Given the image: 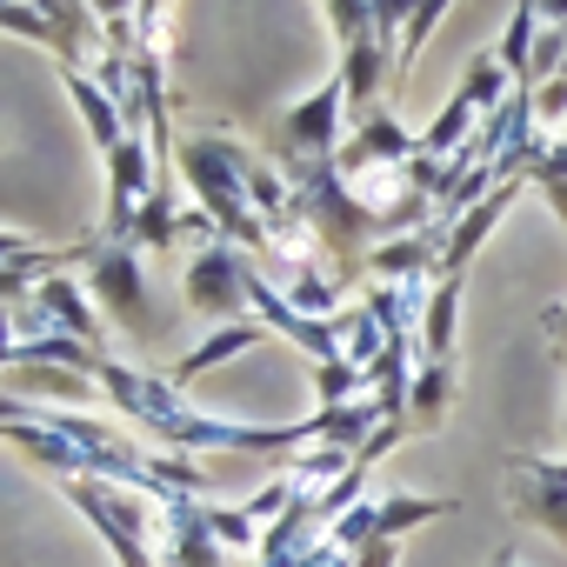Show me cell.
Here are the masks:
<instances>
[{
  "mask_svg": "<svg viewBox=\"0 0 567 567\" xmlns=\"http://www.w3.org/2000/svg\"><path fill=\"white\" fill-rule=\"evenodd\" d=\"M174 181L194 194V207L214 220V240H227V247H274V234H267V220L254 214V200H247V147L240 141H227V134H187L181 147H174Z\"/></svg>",
  "mask_w": 567,
  "mask_h": 567,
  "instance_id": "cell-1",
  "label": "cell"
},
{
  "mask_svg": "<svg viewBox=\"0 0 567 567\" xmlns=\"http://www.w3.org/2000/svg\"><path fill=\"white\" fill-rule=\"evenodd\" d=\"M68 501L87 514V527L114 547L121 567H147L154 560V527H161V501L154 494H134V487H114V481H61Z\"/></svg>",
  "mask_w": 567,
  "mask_h": 567,
  "instance_id": "cell-2",
  "label": "cell"
},
{
  "mask_svg": "<svg viewBox=\"0 0 567 567\" xmlns=\"http://www.w3.org/2000/svg\"><path fill=\"white\" fill-rule=\"evenodd\" d=\"M81 267H87V295L101 301V315L114 328H127L134 341H147L154 315H147V274H141V254L121 247V240H81Z\"/></svg>",
  "mask_w": 567,
  "mask_h": 567,
  "instance_id": "cell-3",
  "label": "cell"
},
{
  "mask_svg": "<svg viewBox=\"0 0 567 567\" xmlns=\"http://www.w3.org/2000/svg\"><path fill=\"white\" fill-rule=\"evenodd\" d=\"M247 274H254V254H240V247H227V240H207V247L187 260V274H181L187 308H194V315H214L220 328H227V321H247V315H240V308H247Z\"/></svg>",
  "mask_w": 567,
  "mask_h": 567,
  "instance_id": "cell-4",
  "label": "cell"
},
{
  "mask_svg": "<svg viewBox=\"0 0 567 567\" xmlns=\"http://www.w3.org/2000/svg\"><path fill=\"white\" fill-rule=\"evenodd\" d=\"M341 114H348V87L334 74V81H321L308 101H295L288 114L274 121L280 161H334L341 154Z\"/></svg>",
  "mask_w": 567,
  "mask_h": 567,
  "instance_id": "cell-5",
  "label": "cell"
},
{
  "mask_svg": "<svg viewBox=\"0 0 567 567\" xmlns=\"http://www.w3.org/2000/svg\"><path fill=\"white\" fill-rule=\"evenodd\" d=\"M154 187H161L154 141H147V134H127V141L107 154V234H101V240L134 247V220H141V207H147Z\"/></svg>",
  "mask_w": 567,
  "mask_h": 567,
  "instance_id": "cell-6",
  "label": "cell"
},
{
  "mask_svg": "<svg viewBox=\"0 0 567 567\" xmlns=\"http://www.w3.org/2000/svg\"><path fill=\"white\" fill-rule=\"evenodd\" d=\"M14 328H28V334H74V341L101 348V315H94V295L81 288L74 274H48L41 288H34V301L14 315Z\"/></svg>",
  "mask_w": 567,
  "mask_h": 567,
  "instance_id": "cell-7",
  "label": "cell"
},
{
  "mask_svg": "<svg viewBox=\"0 0 567 567\" xmlns=\"http://www.w3.org/2000/svg\"><path fill=\"white\" fill-rule=\"evenodd\" d=\"M507 507L534 527H547L560 547H567V487L554 481V467L540 454H514L507 461Z\"/></svg>",
  "mask_w": 567,
  "mask_h": 567,
  "instance_id": "cell-8",
  "label": "cell"
},
{
  "mask_svg": "<svg viewBox=\"0 0 567 567\" xmlns=\"http://www.w3.org/2000/svg\"><path fill=\"white\" fill-rule=\"evenodd\" d=\"M421 154V141H408V127L381 107V114H368V121H354V134L341 141V154H334V167H341V181H354V174H381V167H408Z\"/></svg>",
  "mask_w": 567,
  "mask_h": 567,
  "instance_id": "cell-9",
  "label": "cell"
},
{
  "mask_svg": "<svg viewBox=\"0 0 567 567\" xmlns=\"http://www.w3.org/2000/svg\"><path fill=\"white\" fill-rule=\"evenodd\" d=\"M161 534H167V560L174 567H227V547L214 540L200 494H167L161 501Z\"/></svg>",
  "mask_w": 567,
  "mask_h": 567,
  "instance_id": "cell-10",
  "label": "cell"
},
{
  "mask_svg": "<svg viewBox=\"0 0 567 567\" xmlns=\"http://www.w3.org/2000/svg\"><path fill=\"white\" fill-rule=\"evenodd\" d=\"M368 280H441V227H414L368 247Z\"/></svg>",
  "mask_w": 567,
  "mask_h": 567,
  "instance_id": "cell-11",
  "label": "cell"
},
{
  "mask_svg": "<svg viewBox=\"0 0 567 567\" xmlns=\"http://www.w3.org/2000/svg\"><path fill=\"white\" fill-rule=\"evenodd\" d=\"M61 87H68V101H74V114L87 121V134H94V147H101V154H114V147L134 134V127H127V107H121V101H114L87 68H81V74H61Z\"/></svg>",
  "mask_w": 567,
  "mask_h": 567,
  "instance_id": "cell-12",
  "label": "cell"
},
{
  "mask_svg": "<svg viewBox=\"0 0 567 567\" xmlns=\"http://www.w3.org/2000/svg\"><path fill=\"white\" fill-rule=\"evenodd\" d=\"M260 341H267V328H260V321H227V328H214V334H207V341H200L194 354H181V361L167 368V381H174V388H194L200 374L227 368L234 354H254Z\"/></svg>",
  "mask_w": 567,
  "mask_h": 567,
  "instance_id": "cell-13",
  "label": "cell"
},
{
  "mask_svg": "<svg viewBox=\"0 0 567 567\" xmlns=\"http://www.w3.org/2000/svg\"><path fill=\"white\" fill-rule=\"evenodd\" d=\"M447 401H454V361H421L408 388V434H434L447 421Z\"/></svg>",
  "mask_w": 567,
  "mask_h": 567,
  "instance_id": "cell-14",
  "label": "cell"
},
{
  "mask_svg": "<svg viewBox=\"0 0 567 567\" xmlns=\"http://www.w3.org/2000/svg\"><path fill=\"white\" fill-rule=\"evenodd\" d=\"M461 288H467V280H434V295H427V315H421V354H427V361H454Z\"/></svg>",
  "mask_w": 567,
  "mask_h": 567,
  "instance_id": "cell-15",
  "label": "cell"
},
{
  "mask_svg": "<svg viewBox=\"0 0 567 567\" xmlns=\"http://www.w3.org/2000/svg\"><path fill=\"white\" fill-rule=\"evenodd\" d=\"M334 334H341V361L348 368H361V374H374L381 368V354H388V328L374 321V308L361 301V308H348V315H334Z\"/></svg>",
  "mask_w": 567,
  "mask_h": 567,
  "instance_id": "cell-16",
  "label": "cell"
},
{
  "mask_svg": "<svg viewBox=\"0 0 567 567\" xmlns=\"http://www.w3.org/2000/svg\"><path fill=\"white\" fill-rule=\"evenodd\" d=\"M534 41H540V8L534 0H520V8H507V28H501V68L514 74V87H527V68H534Z\"/></svg>",
  "mask_w": 567,
  "mask_h": 567,
  "instance_id": "cell-17",
  "label": "cell"
},
{
  "mask_svg": "<svg viewBox=\"0 0 567 567\" xmlns=\"http://www.w3.org/2000/svg\"><path fill=\"white\" fill-rule=\"evenodd\" d=\"M461 94H467V101H474V114L487 121V114H501V107H507L514 74L501 68V54H474V61H467V74H461Z\"/></svg>",
  "mask_w": 567,
  "mask_h": 567,
  "instance_id": "cell-18",
  "label": "cell"
},
{
  "mask_svg": "<svg viewBox=\"0 0 567 567\" xmlns=\"http://www.w3.org/2000/svg\"><path fill=\"white\" fill-rule=\"evenodd\" d=\"M341 288H348L341 274H321V267H295V280H288L280 295H288V301H295L308 321H334V301H341Z\"/></svg>",
  "mask_w": 567,
  "mask_h": 567,
  "instance_id": "cell-19",
  "label": "cell"
},
{
  "mask_svg": "<svg viewBox=\"0 0 567 567\" xmlns=\"http://www.w3.org/2000/svg\"><path fill=\"white\" fill-rule=\"evenodd\" d=\"M14 381H21V394H61V401H81V394L101 388V381H87L74 368H54V361H14Z\"/></svg>",
  "mask_w": 567,
  "mask_h": 567,
  "instance_id": "cell-20",
  "label": "cell"
},
{
  "mask_svg": "<svg viewBox=\"0 0 567 567\" xmlns=\"http://www.w3.org/2000/svg\"><path fill=\"white\" fill-rule=\"evenodd\" d=\"M434 514H454V501H441V494H388L381 501V540H401L408 527H421Z\"/></svg>",
  "mask_w": 567,
  "mask_h": 567,
  "instance_id": "cell-21",
  "label": "cell"
},
{
  "mask_svg": "<svg viewBox=\"0 0 567 567\" xmlns=\"http://www.w3.org/2000/svg\"><path fill=\"white\" fill-rule=\"evenodd\" d=\"M441 14H447V0L408 8V28H401V41H394V74H408V68H414V54H421V48H427V34L441 28Z\"/></svg>",
  "mask_w": 567,
  "mask_h": 567,
  "instance_id": "cell-22",
  "label": "cell"
},
{
  "mask_svg": "<svg viewBox=\"0 0 567 567\" xmlns=\"http://www.w3.org/2000/svg\"><path fill=\"white\" fill-rule=\"evenodd\" d=\"M207 527H214L220 547H260V527L247 520V507H214L207 501Z\"/></svg>",
  "mask_w": 567,
  "mask_h": 567,
  "instance_id": "cell-23",
  "label": "cell"
},
{
  "mask_svg": "<svg viewBox=\"0 0 567 567\" xmlns=\"http://www.w3.org/2000/svg\"><path fill=\"white\" fill-rule=\"evenodd\" d=\"M540 334H547L554 361L567 368V301H547V308H540Z\"/></svg>",
  "mask_w": 567,
  "mask_h": 567,
  "instance_id": "cell-24",
  "label": "cell"
},
{
  "mask_svg": "<svg viewBox=\"0 0 567 567\" xmlns=\"http://www.w3.org/2000/svg\"><path fill=\"white\" fill-rule=\"evenodd\" d=\"M394 554H401V540H368L361 554H348L354 567H394Z\"/></svg>",
  "mask_w": 567,
  "mask_h": 567,
  "instance_id": "cell-25",
  "label": "cell"
},
{
  "mask_svg": "<svg viewBox=\"0 0 567 567\" xmlns=\"http://www.w3.org/2000/svg\"><path fill=\"white\" fill-rule=\"evenodd\" d=\"M14 348H21V334H14V308H0V374L14 368Z\"/></svg>",
  "mask_w": 567,
  "mask_h": 567,
  "instance_id": "cell-26",
  "label": "cell"
},
{
  "mask_svg": "<svg viewBox=\"0 0 567 567\" xmlns=\"http://www.w3.org/2000/svg\"><path fill=\"white\" fill-rule=\"evenodd\" d=\"M494 567H514V560H507V554H501V560H494Z\"/></svg>",
  "mask_w": 567,
  "mask_h": 567,
  "instance_id": "cell-27",
  "label": "cell"
},
{
  "mask_svg": "<svg viewBox=\"0 0 567 567\" xmlns=\"http://www.w3.org/2000/svg\"><path fill=\"white\" fill-rule=\"evenodd\" d=\"M560 141H567V127H560Z\"/></svg>",
  "mask_w": 567,
  "mask_h": 567,
  "instance_id": "cell-28",
  "label": "cell"
}]
</instances>
